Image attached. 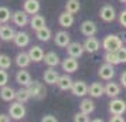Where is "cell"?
<instances>
[{"label": "cell", "mask_w": 126, "mask_h": 122, "mask_svg": "<svg viewBox=\"0 0 126 122\" xmlns=\"http://www.w3.org/2000/svg\"><path fill=\"white\" fill-rule=\"evenodd\" d=\"M13 41H14V44L17 47L24 48V47H27L30 44V35L26 31H17L16 35H14V38H13Z\"/></svg>", "instance_id": "cell-13"}, {"label": "cell", "mask_w": 126, "mask_h": 122, "mask_svg": "<svg viewBox=\"0 0 126 122\" xmlns=\"http://www.w3.org/2000/svg\"><path fill=\"white\" fill-rule=\"evenodd\" d=\"M26 106L23 105V102H12L10 104V108H9V115L12 116L13 119H16V121H20V119H23L24 116H26Z\"/></svg>", "instance_id": "cell-3"}, {"label": "cell", "mask_w": 126, "mask_h": 122, "mask_svg": "<svg viewBox=\"0 0 126 122\" xmlns=\"http://www.w3.org/2000/svg\"><path fill=\"white\" fill-rule=\"evenodd\" d=\"M7 82H9V74H7V71L4 68H0V88L7 85Z\"/></svg>", "instance_id": "cell-36"}, {"label": "cell", "mask_w": 126, "mask_h": 122, "mask_svg": "<svg viewBox=\"0 0 126 122\" xmlns=\"http://www.w3.org/2000/svg\"><path fill=\"white\" fill-rule=\"evenodd\" d=\"M98 75L101 77L105 81H110L115 77V70H113V64H109L105 61V64H102L98 70Z\"/></svg>", "instance_id": "cell-4"}, {"label": "cell", "mask_w": 126, "mask_h": 122, "mask_svg": "<svg viewBox=\"0 0 126 122\" xmlns=\"http://www.w3.org/2000/svg\"><path fill=\"white\" fill-rule=\"evenodd\" d=\"M75 18H74V14L69 12H65L61 13L60 14V17H58V23H60V26L61 27H64V29H68V27H71L72 24H74Z\"/></svg>", "instance_id": "cell-15"}, {"label": "cell", "mask_w": 126, "mask_h": 122, "mask_svg": "<svg viewBox=\"0 0 126 122\" xmlns=\"http://www.w3.org/2000/svg\"><path fill=\"white\" fill-rule=\"evenodd\" d=\"M23 10L29 14H35L40 12V1L38 0H24Z\"/></svg>", "instance_id": "cell-20"}, {"label": "cell", "mask_w": 126, "mask_h": 122, "mask_svg": "<svg viewBox=\"0 0 126 122\" xmlns=\"http://www.w3.org/2000/svg\"><path fill=\"white\" fill-rule=\"evenodd\" d=\"M105 94L108 95L109 98H116L120 94V87L116 82H108L105 85Z\"/></svg>", "instance_id": "cell-26"}, {"label": "cell", "mask_w": 126, "mask_h": 122, "mask_svg": "<svg viewBox=\"0 0 126 122\" xmlns=\"http://www.w3.org/2000/svg\"><path fill=\"white\" fill-rule=\"evenodd\" d=\"M105 61L106 63H109V64H120V61H119V58H118V52L116 51H106V54H105Z\"/></svg>", "instance_id": "cell-32"}, {"label": "cell", "mask_w": 126, "mask_h": 122, "mask_svg": "<svg viewBox=\"0 0 126 122\" xmlns=\"http://www.w3.org/2000/svg\"><path fill=\"white\" fill-rule=\"evenodd\" d=\"M88 92L94 98H99L101 95L105 94V87H103L101 82H92L91 85L88 87Z\"/></svg>", "instance_id": "cell-23"}, {"label": "cell", "mask_w": 126, "mask_h": 122, "mask_svg": "<svg viewBox=\"0 0 126 122\" xmlns=\"http://www.w3.org/2000/svg\"><path fill=\"white\" fill-rule=\"evenodd\" d=\"M0 98L6 102H12L16 99V89L10 85H4L0 88Z\"/></svg>", "instance_id": "cell-10"}, {"label": "cell", "mask_w": 126, "mask_h": 122, "mask_svg": "<svg viewBox=\"0 0 126 122\" xmlns=\"http://www.w3.org/2000/svg\"><path fill=\"white\" fill-rule=\"evenodd\" d=\"M96 24L91 21V20H85V21H82L81 23V33L86 37H89V35H95L96 34Z\"/></svg>", "instance_id": "cell-11"}, {"label": "cell", "mask_w": 126, "mask_h": 122, "mask_svg": "<svg viewBox=\"0 0 126 122\" xmlns=\"http://www.w3.org/2000/svg\"><path fill=\"white\" fill-rule=\"evenodd\" d=\"M74 121L75 122H89V114H85V112H77L74 115Z\"/></svg>", "instance_id": "cell-35"}, {"label": "cell", "mask_w": 126, "mask_h": 122, "mask_svg": "<svg viewBox=\"0 0 126 122\" xmlns=\"http://www.w3.org/2000/svg\"><path fill=\"white\" fill-rule=\"evenodd\" d=\"M72 84H74L72 78L69 75H67V74L65 75H60V78H58V81H57V85L61 91H68V89H71Z\"/></svg>", "instance_id": "cell-25"}, {"label": "cell", "mask_w": 126, "mask_h": 122, "mask_svg": "<svg viewBox=\"0 0 126 122\" xmlns=\"http://www.w3.org/2000/svg\"><path fill=\"white\" fill-rule=\"evenodd\" d=\"M14 35H16V31L12 26L4 24V26L0 27V38L3 41H12L14 38Z\"/></svg>", "instance_id": "cell-21"}, {"label": "cell", "mask_w": 126, "mask_h": 122, "mask_svg": "<svg viewBox=\"0 0 126 122\" xmlns=\"http://www.w3.org/2000/svg\"><path fill=\"white\" fill-rule=\"evenodd\" d=\"M79 108L82 112H85V114H92L94 111H95V104H94V101L89 98H85L81 101L79 104Z\"/></svg>", "instance_id": "cell-29"}, {"label": "cell", "mask_w": 126, "mask_h": 122, "mask_svg": "<svg viewBox=\"0 0 126 122\" xmlns=\"http://www.w3.org/2000/svg\"><path fill=\"white\" fill-rule=\"evenodd\" d=\"M0 27H1V23H0Z\"/></svg>", "instance_id": "cell-44"}, {"label": "cell", "mask_w": 126, "mask_h": 122, "mask_svg": "<svg viewBox=\"0 0 126 122\" xmlns=\"http://www.w3.org/2000/svg\"><path fill=\"white\" fill-rule=\"evenodd\" d=\"M120 84L126 88V71H123V72H122V75H120Z\"/></svg>", "instance_id": "cell-42"}, {"label": "cell", "mask_w": 126, "mask_h": 122, "mask_svg": "<svg viewBox=\"0 0 126 122\" xmlns=\"http://www.w3.org/2000/svg\"><path fill=\"white\" fill-rule=\"evenodd\" d=\"M54 41H55V46L61 47V48H65L71 43V37L67 31H58L55 37H54Z\"/></svg>", "instance_id": "cell-16"}, {"label": "cell", "mask_w": 126, "mask_h": 122, "mask_svg": "<svg viewBox=\"0 0 126 122\" xmlns=\"http://www.w3.org/2000/svg\"><path fill=\"white\" fill-rule=\"evenodd\" d=\"M119 23L120 26H123V27H126V10H122L119 14Z\"/></svg>", "instance_id": "cell-38"}, {"label": "cell", "mask_w": 126, "mask_h": 122, "mask_svg": "<svg viewBox=\"0 0 126 122\" xmlns=\"http://www.w3.org/2000/svg\"><path fill=\"white\" fill-rule=\"evenodd\" d=\"M12 20L17 27H24V26H27V24L30 23L29 13H26L24 10H17V12H14L13 16H12Z\"/></svg>", "instance_id": "cell-6"}, {"label": "cell", "mask_w": 126, "mask_h": 122, "mask_svg": "<svg viewBox=\"0 0 126 122\" xmlns=\"http://www.w3.org/2000/svg\"><path fill=\"white\" fill-rule=\"evenodd\" d=\"M119 1H122V3H126V0H119Z\"/></svg>", "instance_id": "cell-43"}, {"label": "cell", "mask_w": 126, "mask_h": 122, "mask_svg": "<svg viewBox=\"0 0 126 122\" xmlns=\"http://www.w3.org/2000/svg\"><path fill=\"white\" fill-rule=\"evenodd\" d=\"M35 37H37V40L47 43V41L51 38V30L44 26L43 29H40V30H37V31H35Z\"/></svg>", "instance_id": "cell-30"}, {"label": "cell", "mask_w": 126, "mask_h": 122, "mask_svg": "<svg viewBox=\"0 0 126 122\" xmlns=\"http://www.w3.org/2000/svg\"><path fill=\"white\" fill-rule=\"evenodd\" d=\"M61 65H63V70L65 72H68V74L75 72V71L78 70V61H77L75 57H71V55L65 58L63 63H61Z\"/></svg>", "instance_id": "cell-12"}, {"label": "cell", "mask_w": 126, "mask_h": 122, "mask_svg": "<svg viewBox=\"0 0 126 122\" xmlns=\"http://www.w3.org/2000/svg\"><path fill=\"white\" fill-rule=\"evenodd\" d=\"M29 91H30V95H31V98L34 99H43L46 97V87H44V84L40 81H31L29 87Z\"/></svg>", "instance_id": "cell-2"}, {"label": "cell", "mask_w": 126, "mask_h": 122, "mask_svg": "<svg viewBox=\"0 0 126 122\" xmlns=\"http://www.w3.org/2000/svg\"><path fill=\"white\" fill-rule=\"evenodd\" d=\"M16 82L21 87H29L31 84V75L29 71H26L24 68H20V71H17L16 74Z\"/></svg>", "instance_id": "cell-9"}, {"label": "cell", "mask_w": 126, "mask_h": 122, "mask_svg": "<svg viewBox=\"0 0 126 122\" xmlns=\"http://www.w3.org/2000/svg\"><path fill=\"white\" fill-rule=\"evenodd\" d=\"M126 111V102L123 99H119V98H112L110 104H109V112L115 115V114H125Z\"/></svg>", "instance_id": "cell-5"}, {"label": "cell", "mask_w": 126, "mask_h": 122, "mask_svg": "<svg viewBox=\"0 0 126 122\" xmlns=\"http://www.w3.org/2000/svg\"><path fill=\"white\" fill-rule=\"evenodd\" d=\"M122 46H123V43L119 35L116 34H108L102 41V47L106 51H118Z\"/></svg>", "instance_id": "cell-1"}, {"label": "cell", "mask_w": 126, "mask_h": 122, "mask_svg": "<svg viewBox=\"0 0 126 122\" xmlns=\"http://www.w3.org/2000/svg\"><path fill=\"white\" fill-rule=\"evenodd\" d=\"M110 122H125V118L122 114H115L113 116H110Z\"/></svg>", "instance_id": "cell-39"}, {"label": "cell", "mask_w": 126, "mask_h": 122, "mask_svg": "<svg viewBox=\"0 0 126 122\" xmlns=\"http://www.w3.org/2000/svg\"><path fill=\"white\" fill-rule=\"evenodd\" d=\"M29 55L31 58V61H34V63H40L44 60V51H43V48L38 46H33L29 50Z\"/></svg>", "instance_id": "cell-24"}, {"label": "cell", "mask_w": 126, "mask_h": 122, "mask_svg": "<svg viewBox=\"0 0 126 122\" xmlns=\"http://www.w3.org/2000/svg\"><path fill=\"white\" fill-rule=\"evenodd\" d=\"M14 61H16V65L18 68H27L31 64V58H30L29 52H26V51L18 52L16 55V58H14Z\"/></svg>", "instance_id": "cell-17"}, {"label": "cell", "mask_w": 126, "mask_h": 122, "mask_svg": "<svg viewBox=\"0 0 126 122\" xmlns=\"http://www.w3.org/2000/svg\"><path fill=\"white\" fill-rule=\"evenodd\" d=\"M84 51H85L84 44H81V43H78V41L69 43L68 46H67V52H68V55H71V57L79 58V57H82Z\"/></svg>", "instance_id": "cell-8"}, {"label": "cell", "mask_w": 126, "mask_h": 122, "mask_svg": "<svg viewBox=\"0 0 126 122\" xmlns=\"http://www.w3.org/2000/svg\"><path fill=\"white\" fill-rule=\"evenodd\" d=\"M58 119L54 115H44L41 118V122H57Z\"/></svg>", "instance_id": "cell-40"}, {"label": "cell", "mask_w": 126, "mask_h": 122, "mask_svg": "<svg viewBox=\"0 0 126 122\" xmlns=\"http://www.w3.org/2000/svg\"><path fill=\"white\" fill-rule=\"evenodd\" d=\"M84 48H85V51H88V52H96L98 50L101 48V43H99V40H98L96 37L89 35L85 40V43H84Z\"/></svg>", "instance_id": "cell-14"}, {"label": "cell", "mask_w": 126, "mask_h": 122, "mask_svg": "<svg viewBox=\"0 0 126 122\" xmlns=\"http://www.w3.org/2000/svg\"><path fill=\"white\" fill-rule=\"evenodd\" d=\"M71 92L74 94L75 97H84L88 94V85L84 81H75L71 87Z\"/></svg>", "instance_id": "cell-18"}, {"label": "cell", "mask_w": 126, "mask_h": 122, "mask_svg": "<svg viewBox=\"0 0 126 122\" xmlns=\"http://www.w3.org/2000/svg\"><path fill=\"white\" fill-rule=\"evenodd\" d=\"M13 13H10V10L6 6H0V23H7L12 18Z\"/></svg>", "instance_id": "cell-33"}, {"label": "cell", "mask_w": 126, "mask_h": 122, "mask_svg": "<svg viewBox=\"0 0 126 122\" xmlns=\"http://www.w3.org/2000/svg\"><path fill=\"white\" fill-rule=\"evenodd\" d=\"M10 115H6V114H0V122H9L10 121Z\"/></svg>", "instance_id": "cell-41"}, {"label": "cell", "mask_w": 126, "mask_h": 122, "mask_svg": "<svg viewBox=\"0 0 126 122\" xmlns=\"http://www.w3.org/2000/svg\"><path fill=\"white\" fill-rule=\"evenodd\" d=\"M44 82L48 84V85H54V84H57L58 78H60V74H58L57 71L54 70V67H50L48 70L44 71Z\"/></svg>", "instance_id": "cell-19"}, {"label": "cell", "mask_w": 126, "mask_h": 122, "mask_svg": "<svg viewBox=\"0 0 126 122\" xmlns=\"http://www.w3.org/2000/svg\"><path fill=\"white\" fill-rule=\"evenodd\" d=\"M116 52H118V58H119L120 63H126V48L125 47L122 46Z\"/></svg>", "instance_id": "cell-37"}, {"label": "cell", "mask_w": 126, "mask_h": 122, "mask_svg": "<svg viewBox=\"0 0 126 122\" xmlns=\"http://www.w3.org/2000/svg\"><path fill=\"white\" fill-rule=\"evenodd\" d=\"M44 63H46L48 67H57L60 64V57L54 51H50L44 54Z\"/></svg>", "instance_id": "cell-27"}, {"label": "cell", "mask_w": 126, "mask_h": 122, "mask_svg": "<svg viewBox=\"0 0 126 122\" xmlns=\"http://www.w3.org/2000/svg\"><path fill=\"white\" fill-rule=\"evenodd\" d=\"M30 98H31V95H30V91L27 87H23V88H20L18 91H16V101H18V102L26 104Z\"/></svg>", "instance_id": "cell-28"}, {"label": "cell", "mask_w": 126, "mask_h": 122, "mask_svg": "<svg viewBox=\"0 0 126 122\" xmlns=\"http://www.w3.org/2000/svg\"><path fill=\"white\" fill-rule=\"evenodd\" d=\"M10 67H12V58L7 54H0V68L9 70Z\"/></svg>", "instance_id": "cell-34"}, {"label": "cell", "mask_w": 126, "mask_h": 122, "mask_svg": "<svg viewBox=\"0 0 126 122\" xmlns=\"http://www.w3.org/2000/svg\"><path fill=\"white\" fill-rule=\"evenodd\" d=\"M81 9V4H79V0H67V3H65V10L69 13H78Z\"/></svg>", "instance_id": "cell-31"}, {"label": "cell", "mask_w": 126, "mask_h": 122, "mask_svg": "<svg viewBox=\"0 0 126 122\" xmlns=\"http://www.w3.org/2000/svg\"><path fill=\"white\" fill-rule=\"evenodd\" d=\"M99 17L102 18L103 21L110 23V21H113L115 17H116V12H115V9L110 6V4H105V6L101 7V10H99Z\"/></svg>", "instance_id": "cell-7"}, {"label": "cell", "mask_w": 126, "mask_h": 122, "mask_svg": "<svg viewBox=\"0 0 126 122\" xmlns=\"http://www.w3.org/2000/svg\"><path fill=\"white\" fill-rule=\"evenodd\" d=\"M44 26H46V18L43 17L41 14H38V13L33 14V17L30 18V27L34 31H37V30L43 29Z\"/></svg>", "instance_id": "cell-22"}]
</instances>
